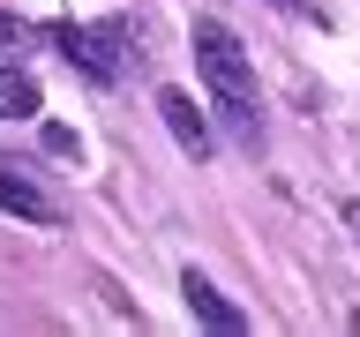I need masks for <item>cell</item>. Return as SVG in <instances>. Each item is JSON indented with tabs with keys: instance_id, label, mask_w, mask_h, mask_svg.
Masks as SVG:
<instances>
[{
	"instance_id": "30bf717a",
	"label": "cell",
	"mask_w": 360,
	"mask_h": 337,
	"mask_svg": "<svg viewBox=\"0 0 360 337\" xmlns=\"http://www.w3.org/2000/svg\"><path fill=\"white\" fill-rule=\"evenodd\" d=\"M345 225H353V232H360V202H345Z\"/></svg>"
},
{
	"instance_id": "5b68a950",
	"label": "cell",
	"mask_w": 360,
	"mask_h": 337,
	"mask_svg": "<svg viewBox=\"0 0 360 337\" xmlns=\"http://www.w3.org/2000/svg\"><path fill=\"white\" fill-rule=\"evenodd\" d=\"M158 112H165V128H173V143H180V150H188V157H195V165H202V157H210V143H218V135H210V120H202V112H195V98H188V90H173V83H165V90H158Z\"/></svg>"
},
{
	"instance_id": "52a82bcc",
	"label": "cell",
	"mask_w": 360,
	"mask_h": 337,
	"mask_svg": "<svg viewBox=\"0 0 360 337\" xmlns=\"http://www.w3.org/2000/svg\"><path fill=\"white\" fill-rule=\"evenodd\" d=\"M38 143H45V157H75V150H83V143H75V128H60V120H45Z\"/></svg>"
},
{
	"instance_id": "9c48e42d",
	"label": "cell",
	"mask_w": 360,
	"mask_h": 337,
	"mask_svg": "<svg viewBox=\"0 0 360 337\" xmlns=\"http://www.w3.org/2000/svg\"><path fill=\"white\" fill-rule=\"evenodd\" d=\"M15 38H22V22H15V15H0V45H15Z\"/></svg>"
},
{
	"instance_id": "3957f363",
	"label": "cell",
	"mask_w": 360,
	"mask_h": 337,
	"mask_svg": "<svg viewBox=\"0 0 360 337\" xmlns=\"http://www.w3.org/2000/svg\"><path fill=\"white\" fill-rule=\"evenodd\" d=\"M180 300H188V315H195L202 330H218V337H240V330H248V315L233 308V300H225L202 270H180Z\"/></svg>"
},
{
	"instance_id": "8992f818",
	"label": "cell",
	"mask_w": 360,
	"mask_h": 337,
	"mask_svg": "<svg viewBox=\"0 0 360 337\" xmlns=\"http://www.w3.org/2000/svg\"><path fill=\"white\" fill-rule=\"evenodd\" d=\"M38 75H22V67H0V120H38Z\"/></svg>"
},
{
	"instance_id": "ba28073f",
	"label": "cell",
	"mask_w": 360,
	"mask_h": 337,
	"mask_svg": "<svg viewBox=\"0 0 360 337\" xmlns=\"http://www.w3.org/2000/svg\"><path fill=\"white\" fill-rule=\"evenodd\" d=\"M270 8H285V15H300V22H315V30H323V8H315V0H270Z\"/></svg>"
},
{
	"instance_id": "277c9868",
	"label": "cell",
	"mask_w": 360,
	"mask_h": 337,
	"mask_svg": "<svg viewBox=\"0 0 360 337\" xmlns=\"http://www.w3.org/2000/svg\"><path fill=\"white\" fill-rule=\"evenodd\" d=\"M0 210H8V218H22V225H60V202L45 195L22 165H8V157H0Z\"/></svg>"
},
{
	"instance_id": "6da1fadb",
	"label": "cell",
	"mask_w": 360,
	"mask_h": 337,
	"mask_svg": "<svg viewBox=\"0 0 360 337\" xmlns=\"http://www.w3.org/2000/svg\"><path fill=\"white\" fill-rule=\"evenodd\" d=\"M188 45H195V67H202V83H210V105H218L225 135L255 157L263 150V105H255V60H248V45L233 38L218 15L188 22Z\"/></svg>"
},
{
	"instance_id": "7a4b0ae2",
	"label": "cell",
	"mask_w": 360,
	"mask_h": 337,
	"mask_svg": "<svg viewBox=\"0 0 360 337\" xmlns=\"http://www.w3.org/2000/svg\"><path fill=\"white\" fill-rule=\"evenodd\" d=\"M53 45L90 83H120V67H128V22H53Z\"/></svg>"
}]
</instances>
